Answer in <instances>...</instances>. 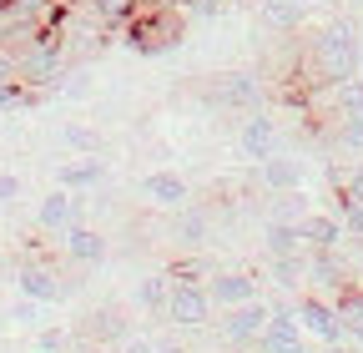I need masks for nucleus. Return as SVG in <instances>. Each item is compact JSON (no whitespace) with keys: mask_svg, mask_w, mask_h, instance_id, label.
Masks as SVG:
<instances>
[{"mask_svg":"<svg viewBox=\"0 0 363 353\" xmlns=\"http://www.w3.org/2000/svg\"><path fill=\"white\" fill-rule=\"evenodd\" d=\"M358 61H363V46H358V26L348 16L328 21L308 40V66H313V81L323 86V91L348 81V76H358Z\"/></svg>","mask_w":363,"mask_h":353,"instance_id":"1","label":"nucleus"},{"mask_svg":"<svg viewBox=\"0 0 363 353\" xmlns=\"http://www.w3.org/2000/svg\"><path fill=\"white\" fill-rule=\"evenodd\" d=\"M126 46L142 51V56H162L172 46H182V30H187V16L177 11V0H147V6H136L126 21Z\"/></svg>","mask_w":363,"mask_h":353,"instance_id":"2","label":"nucleus"},{"mask_svg":"<svg viewBox=\"0 0 363 353\" xmlns=\"http://www.w3.org/2000/svg\"><path fill=\"white\" fill-rule=\"evenodd\" d=\"M207 101L222 106V111H242L247 116V111H257L267 101V86H262L257 71H222V76L207 81Z\"/></svg>","mask_w":363,"mask_h":353,"instance_id":"3","label":"nucleus"},{"mask_svg":"<svg viewBox=\"0 0 363 353\" xmlns=\"http://www.w3.org/2000/svg\"><path fill=\"white\" fill-rule=\"evenodd\" d=\"M212 313H217V308H212V298H207V288H202V283L172 278V293H167V308H162V318H167V323L197 333V328H207V323H212Z\"/></svg>","mask_w":363,"mask_h":353,"instance_id":"4","label":"nucleus"},{"mask_svg":"<svg viewBox=\"0 0 363 353\" xmlns=\"http://www.w3.org/2000/svg\"><path fill=\"white\" fill-rule=\"evenodd\" d=\"M247 353H303V323H298V313L288 303L267 308V323H262V333L252 338Z\"/></svg>","mask_w":363,"mask_h":353,"instance_id":"5","label":"nucleus"},{"mask_svg":"<svg viewBox=\"0 0 363 353\" xmlns=\"http://www.w3.org/2000/svg\"><path fill=\"white\" fill-rule=\"evenodd\" d=\"M293 313H298V323H303L308 333H318L323 343H348V328H343V318H338L333 298L303 288V293H298V303H293Z\"/></svg>","mask_w":363,"mask_h":353,"instance_id":"6","label":"nucleus"},{"mask_svg":"<svg viewBox=\"0 0 363 353\" xmlns=\"http://www.w3.org/2000/svg\"><path fill=\"white\" fill-rule=\"evenodd\" d=\"M16 288H21V298H30V303H61L66 298V278L51 268V262H40V257H26L21 268H16Z\"/></svg>","mask_w":363,"mask_h":353,"instance_id":"7","label":"nucleus"},{"mask_svg":"<svg viewBox=\"0 0 363 353\" xmlns=\"http://www.w3.org/2000/svg\"><path fill=\"white\" fill-rule=\"evenodd\" d=\"M267 308H272V303H262V298H247V303H238V308H222V338L233 343V348H252V338H257L262 323H267Z\"/></svg>","mask_w":363,"mask_h":353,"instance_id":"8","label":"nucleus"},{"mask_svg":"<svg viewBox=\"0 0 363 353\" xmlns=\"http://www.w3.org/2000/svg\"><path fill=\"white\" fill-rule=\"evenodd\" d=\"M257 273H242V268H222V273H207V298H212V308H238V303H247V298H257Z\"/></svg>","mask_w":363,"mask_h":353,"instance_id":"9","label":"nucleus"},{"mask_svg":"<svg viewBox=\"0 0 363 353\" xmlns=\"http://www.w3.org/2000/svg\"><path fill=\"white\" fill-rule=\"evenodd\" d=\"M81 192H66V187H56V192H45L40 197V207H35V228L40 232H66V228H76L81 223Z\"/></svg>","mask_w":363,"mask_h":353,"instance_id":"10","label":"nucleus"},{"mask_svg":"<svg viewBox=\"0 0 363 353\" xmlns=\"http://www.w3.org/2000/svg\"><path fill=\"white\" fill-rule=\"evenodd\" d=\"M338 252H343V247H333V252H308V262H303V288L323 293V298H333L338 288H348V268H343Z\"/></svg>","mask_w":363,"mask_h":353,"instance_id":"11","label":"nucleus"},{"mask_svg":"<svg viewBox=\"0 0 363 353\" xmlns=\"http://www.w3.org/2000/svg\"><path fill=\"white\" fill-rule=\"evenodd\" d=\"M238 152H242L247 162H262V157L278 152V121H272L262 106L247 111V121L238 126Z\"/></svg>","mask_w":363,"mask_h":353,"instance_id":"12","label":"nucleus"},{"mask_svg":"<svg viewBox=\"0 0 363 353\" xmlns=\"http://www.w3.org/2000/svg\"><path fill=\"white\" fill-rule=\"evenodd\" d=\"M257 182L278 197V192H298L303 187V162L293 157V152H272V157H262L257 162Z\"/></svg>","mask_w":363,"mask_h":353,"instance_id":"13","label":"nucleus"},{"mask_svg":"<svg viewBox=\"0 0 363 353\" xmlns=\"http://www.w3.org/2000/svg\"><path fill=\"white\" fill-rule=\"evenodd\" d=\"M207 237H212V212L197 207V202H182L172 212V242L177 247H202Z\"/></svg>","mask_w":363,"mask_h":353,"instance_id":"14","label":"nucleus"},{"mask_svg":"<svg viewBox=\"0 0 363 353\" xmlns=\"http://www.w3.org/2000/svg\"><path fill=\"white\" fill-rule=\"evenodd\" d=\"M298 232H303V247L308 252H333L343 247V223L333 212H303L298 217Z\"/></svg>","mask_w":363,"mask_h":353,"instance_id":"15","label":"nucleus"},{"mask_svg":"<svg viewBox=\"0 0 363 353\" xmlns=\"http://www.w3.org/2000/svg\"><path fill=\"white\" fill-rule=\"evenodd\" d=\"M61 247H66L71 262H81V268H96V262L106 257V237H101L96 228H86V223L66 228V232H61Z\"/></svg>","mask_w":363,"mask_h":353,"instance_id":"16","label":"nucleus"},{"mask_svg":"<svg viewBox=\"0 0 363 353\" xmlns=\"http://www.w3.org/2000/svg\"><path fill=\"white\" fill-rule=\"evenodd\" d=\"M142 197H147L152 207H162V212H177L182 202H192V187L182 182L177 172H152L147 182H142Z\"/></svg>","mask_w":363,"mask_h":353,"instance_id":"17","label":"nucleus"},{"mask_svg":"<svg viewBox=\"0 0 363 353\" xmlns=\"http://www.w3.org/2000/svg\"><path fill=\"white\" fill-rule=\"evenodd\" d=\"M101 182H106V162L96 152H86V157H76V162H66L56 172V187H66V192H91Z\"/></svg>","mask_w":363,"mask_h":353,"instance_id":"18","label":"nucleus"},{"mask_svg":"<svg viewBox=\"0 0 363 353\" xmlns=\"http://www.w3.org/2000/svg\"><path fill=\"white\" fill-rule=\"evenodd\" d=\"M257 16H262V26H267V30L293 35V30L303 26V16H308V0H262Z\"/></svg>","mask_w":363,"mask_h":353,"instance_id":"19","label":"nucleus"},{"mask_svg":"<svg viewBox=\"0 0 363 353\" xmlns=\"http://www.w3.org/2000/svg\"><path fill=\"white\" fill-rule=\"evenodd\" d=\"M76 6H81L91 21H101L106 30H121V21H126L136 6H142V0H76Z\"/></svg>","mask_w":363,"mask_h":353,"instance_id":"20","label":"nucleus"},{"mask_svg":"<svg viewBox=\"0 0 363 353\" xmlns=\"http://www.w3.org/2000/svg\"><path fill=\"white\" fill-rule=\"evenodd\" d=\"M283 252H308V247H303L298 223H283V217H272V223H267V257H283Z\"/></svg>","mask_w":363,"mask_h":353,"instance_id":"21","label":"nucleus"},{"mask_svg":"<svg viewBox=\"0 0 363 353\" xmlns=\"http://www.w3.org/2000/svg\"><path fill=\"white\" fill-rule=\"evenodd\" d=\"M167 293H172V273H157V278H147L142 288H136V303H142V313H157V318H162V308H167Z\"/></svg>","mask_w":363,"mask_h":353,"instance_id":"22","label":"nucleus"},{"mask_svg":"<svg viewBox=\"0 0 363 353\" xmlns=\"http://www.w3.org/2000/svg\"><path fill=\"white\" fill-rule=\"evenodd\" d=\"M303 262H308V252H283V257H272V283L278 288H303Z\"/></svg>","mask_w":363,"mask_h":353,"instance_id":"23","label":"nucleus"},{"mask_svg":"<svg viewBox=\"0 0 363 353\" xmlns=\"http://www.w3.org/2000/svg\"><path fill=\"white\" fill-rule=\"evenodd\" d=\"M86 333H91V338H106V343H121V338H126V323H121L116 308H101V313L86 318Z\"/></svg>","mask_w":363,"mask_h":353,"instance_id":"24","label":"nucleus"},{"mask_svg":"<svg viewBox=\"0 0 363 353\" xmlns=\"http://www.w3.org/2000/svg\"><path fill=\"white\" fill-rule=\"evenodd\" d=\"M333 142H338L343 152H363V111H358V116L333 121Z\"/></svg>","mask_w":363,"mask_h":353,"instance_id":"25","label":"nucleus"},{"mask_svg":"<svg viewBox=\"0 0 363 353\" xmlns=\"http://www.w3.org/2000/svg\"><path fill=\"white\" fill-rule=\"evenodd\" d=\"M66 147H76L81 157L96 152V131H91V126H66Z\"/></svg>","mask_w":363,"mask_h":353,"instance_id":"26","label":"nucleus"},{"mask_svg":"<svg viewBox=\"0 0 363 353\" xmlns=\"http://www.w3.org/2000/svg\"><path fill=\"white\" fill-rule=\"evenodd\" d=\"M35 353H66V333L61 328H40L35 333Z\"/></svg>","mask_w":363,"mask_h":353,"instance_id":"27","label":"nucleus"},{"mask_svg":"<svg viewBox=\"0 0 363 353\" xmlns=\"http://www.w3.org/2000/svg\"><path fill=\"white\" fill-rule=\"evenodd\" d=\"M21 328H40V303H30V298H21L16 303V313H11Z\"/></svg>","mask_w":363,"mask_h":353,"instance_id":"28","label":"nucleus"},{"mask_svg":"<svg viewBox=\"0 0 363 353\" xmlns=\"http://www.w3.org/2000/svg\"><path fill=\"white\" fill-rule=\"evenodd\" d=\"M16 197H21V176L16 172H0V207L16 202Z\"/></svg>","mask_w":363,"mask_h":353,"instance_id":"29","label":"nucleus"},{"mask_svg":"<svg viewBox=\"0 0 363 353\" xmlns=\"http://www.w3.org/2000/svg\"><path fill=\"white\" fill-rule=\"evenodd\" d=\"M343 192H348V197H353V202L363 207V162H358V167H353V172L343 176Z\"/></svg>","mask_w":363,"mask_h":353,"instance_id":"30","label":"nucleus"},{"mask_svg":"<svg viewBox=\"0 0 363 353\" xmlns=\"http://www.w3.org/2000/svg\"><path fill=\"white\" fill-rule=\"evenodd\" d=\"M11 81H21V76H16V56L0 46V86H11Z\"/></svg>","mask_w":363,"mask_h":353,"instance_id":"31","label":"nucleus"},{"mask_svg":"<svg viewBox=\"0 0 363 353\" xmlns=\"http://www.w3.org/2000/svg\"><path fill=\"white\" fill-rule=\"evenodd\" d=\"M152 348H157L152 338H131V333L121 338V353H152Z\"/></svg>","mask_w":363,"mask_h":353,"instance_id":"32","label":"nucleus"},{"mask_svg":"<svg viewBox=\"0 0 363 353\" xmlns=\"http://www.w3.org/2000/svg\"><path fill=\"white\" fill-rule=\"evenodd\" d=\"M343 328H348V343H358V348H363V318H358V323H343Z\"/></svg>","mask_w":363,"mask_h":353,"instance_id":"33","label":"nucleus"},{"mask_svg":"<svg viewBox=\"0 0 363 353\" xmlns=\"http://www.w3.org/2000/svg\"><path fill=\"white\" fill-rule=\"evenodd\" d=\"M152 353H192V348H182V343H157Z\"/></svg>","mask_w":363,"mask_h":353,"instance_id":"34","label":"nucleus"},{"mask_svg":"<svg viewBox=\"0 0 363 353\" xmlns=\"http://www.w3.org/2000/svg\"><path fill=\"white\" fill-rule=\"evenodd\" d=\"M323 353H353V348H343V343H323Z\"/></svg>","mask_w":363,"mask_h":353,"instance_id":"35","label":"nucleus"},{"mask_svg":"<svg viewBox=\"0 0 363 353\" xmlns=\"http://www.w3.org/2000/svg\"><path fill=\"white\" fill-rule=\"evenodd\" d=\"M11 6H16V0H0V21H6V16H11Z\"/></svg>","mask_w":363,"mask_h":353,"instance_id":"36","label":"nucleus"},{"mask_svg":"<svg viewBox=\"0 0 363 353\" xmlns=\"http://www.w3.org/2000/svg\"><path fill=\"white\" fill-rule=\"evenodd\" d=\"M358 71H363V61H358Z\"/></svg>","mask_w":363,"mask_h":353,"instance_id":"37","label":"nucleus"},{"mask_svg":"<svg viewBox=\"0 0 363 353\" xmlns=\"http://www.w3.org/2000/svg\"><path fill=\"white\" fill-rule=\"evenodd\" d=\"M0 121H6V116H0Z\"/></svg>","mask_w":363,"mask_h":353,"instance_id":"38","label":"nucleus"}]
</instances>
